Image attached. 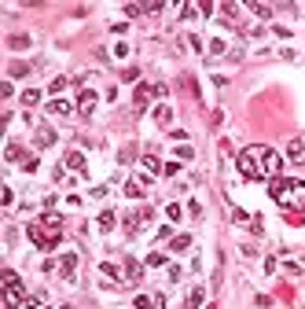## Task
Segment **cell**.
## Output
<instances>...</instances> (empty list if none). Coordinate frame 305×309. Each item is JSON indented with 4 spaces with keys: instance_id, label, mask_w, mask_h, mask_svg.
Wrapping results in <instances>:
<instances>
[{
    "instance_id": "6da1fadb",
    "label": "cell",
    "mask_w": 305,
    "mask_h": 309,
    "mask_svg": "<svg viewBox=\"0 0 305 309\" xmlns=\"http://www.w3.org/2000/svg\"><path fill=\"white\" fill-rule=\"evenodd\" d=\"M235 170L246 177V181H276L283 170V158L272 151V147H265V144H254V147H243L235 158Z\"/></svg>"
},
{
    "instance_id": "7a4b0ae2",
    "label": "cell",
    "mask_w": 305,
    "mask_h": 309,
    "mask_svg": "<svg viewBox=\"0 0 305 309\" xmlns=\"http://www.w3.org/2000/svg\"><path fill=\"white\" fill-rule=\"evenodd\" d=\"M30 239L37 250H55L63 239V217H55V213H44L41 221H30Z\"/></svg>"
},
{
    "instance_id": "3957f363",
    "label": "cell",
    "mask_w": 305,
    "mask_h": 309,
    "mask_svg": "<svg viewBox=\"0 0 305 309\" xmlns=\"http://www.w3.org/2000/svg\"><path fill=\"white\" fill-rule=\"evenodd\" d=\"M269 195L280 206H287V210H305V184L302 181H283V177H276V181H269Z\"/></svg>"
},
{
    "instance_id": "277c9868",
    "label": "cell",
    "mask_w": 305,
    "mask_h": 309,
    "mask_svg": "<svg viewBox=\"0 0 305 309\" xmlns=\"http://www.w3.org/2000/svg\"><path fill=\"white\" fill-rule=\"evenodd\" d=\"M0 284H4V306H7V309H37V302H41V298H30V295H26L22 280H18L15 273H4Z\"/></svg>"
},
{
    "instance_id": "5b68a950",
    "label": "cell",
    "mask_w": 305,
    "mask_h": 309,
    "mask_svg": "<svg viewBox=\"0 0 305 309\" xmlns=\"http://www.w3.org/2000/svg\"><path fill=\"white\" fill-rule=\"evenodd\" d=\"M154 96H165V85H136V110H147V103H151Z\"/></svg>"
},
{
    "instance_id": "8992f818",
    "label": "cell",
    "mask_w": 305,
    "mask_h": 309,
    "mask_svg": "<svg viewBox=\"0 0 305 309\" xmlns=\"http://www.w3.org/2000/svg\"><path fill=\"white\" fill-rule=\"evenodd\" d=\"M147 221H151V206H140V210H133V213L125 217V228H129V232H140Z\"/></svg>"
},
{
    "instance_id": "52a82bcc",
    "label": "cell",
    "mask_w": 305,
    "mask_h": 309,
    "mask_svg": "<svg viewBox=\"0 0 305 309\" xmlns=\"http://www.w3.org/2000/svg\"><path fill=\"white\" fill-rule=\"evenodd\" d=\"M59 273H63V280H70V284H74V273H77V254H74V250L59 258Z\"/></svg>"
},
{
    "instance_id": "ba28073f",
    "label": "cell",
    "mask_w": 305,
    "mask_h": 309,
    "mask_svg": "<svg viewBox=\"0 0 305 309\" xmlns=\"http://www.w3.org/2000/svg\"><path fill=\"white\" fill-rule=\"evenodd\" d=\"M287 158L294 166H305V144H302V140H291V144H287Z\"/></svg>"
},
{
    "instance_id": "9c48e42d",
    "label": "cell",
    "mask_w": 305,
    "mask_h": 309,
    "mask_svg": "<svg viewBox=\"0 0 305 309\" xmlns=\"http://www.w3.org/2000/svg\"><path fill=\"white\" fill-rule=\"evenodd\" d=\"M77 110H81V114H92V110H96V92H92V89H85V92H81Z\"/></svg>"
},
{
    "instance_id": "30bf717a",
    "label": "cell",
    "mask_w": 305,
    "mask_h": 309,
    "mask_svg": "<svg viewBox=\"0 0 305 309\" xmlns=\"http://www.w3.org/2000/svg\"><path fill=\"white\" fill-rule=\"evenodd\" d=\"M33 140H37V147H52V144H55V133H52L48 125H41V129H37V136H33Z\"/></svg>"
},
{
    "instance_id": "8fae6325",
    "label": "cell",
    "mask_w": 305,
    "mask_h": 309,
    "mask_svg": "<svg viewBox=\"0 0 305 309\" xmlns=\"http://www.w3.org/2000/svg\"><path fill=\"white\" fill-rule=\"evenodd\" d=\"M202 302H206V287H195V291L188 295V302H184V309H199Z\"/></svg>"
},
{
    "instance_id": "7c38bea8",
    "label": "cell",
    "mask_w": 305,
    "mask_h": 309,
    "mask_svg": "<svg viewBox=\"0 0 305 309\" xmlns=\"http://www.w3.org/2000/svg\"><path fill=\"white\" fill-rule=\"evenodd\" d=\"M70 110H74V107H70V103L63 100V96H55V100L48 103V114H70Z\"/></svg>"
},
{
    "instance_id": "4fadbf2b",
    "label": "cell",
    "mask_w": 305,
    "mask_h": 309,
    "mask_svg": "<svg viewBox=\"0 0 305 309\" xmlns=\"http://www.w3.org/2000/svg\"><path fill=\"white\" fill-rule=\"evenodd\" d=\"M140 162H144V170H147V173H151V177H158V173L165 170V166H162V162H158V158H154V155H144V158H140Z\"/></svg>"
},
{
    "instance_id": "5bb4252c",
    "label": "cell",
    "mask_w": 305,
    "mask_h": 309,
    "mask_svg": "<svg viewBox=\"0 0 305 309\" xmlns=\"http://www.w3.org/2000/svg\"><path fill=\"white\" fill-rule=\"evenodd\" d=\"M30 37H26V33H15V37H7V48H15V52H22V48H30Z\"/></svg>"
},
{
    "instance_id": "9a60e30c",
    "label": "cell",
    "mask_w": 305,
    "mask_h": 309,
    "mask_svg": "<svg viewBox=\"0 0 305 309\" xmlns=\"http://www.w3.org/2000/svg\"><path fill=\"white\" fill-rule=\"evenodd\" d=\"M125 195H129V199H144V181H129L125 184Z\"/></svg>"
},
{
    "instance_id": "2e32d148",
    "label": "cell",
    "mask_w": 305,
    "mask_h": 309,
    "mask_svg": "<svg viewBox=\"0 0 305 309\" xmlns=\"http://www.w3.org/2000/svg\"><path fill=\"white\" fill-rule=\"evenodd\" d=\"M114 210H103V213H99V232H110V228H114Z\"/></svg>"
},
{
    "instance_id": "e0dca14e",
    "label": "cell",
    "mask_w": 305,
    "mask_h": 309,
    "mask_svg": "<svg viewBox=\"0 0 305 309\" xmlns=\"http://www.w3.org/2000/svg\"><path fill=\"white\" fill-rule=\"evenodd\" d=\"M169 118H173V107H169V103H162V107H154V121H162V125H165Z\"/></svg>"
},
{
    "instance_id": "ac0fdd59",
    "label": "cell",
    "mask_w": 305,
    "mask_h": 309,
    "mask_svg": "<svg viewBox=\"0 0 305 309\" xmlns=\"http://www.w3.org/2000/svg\"><path fill=\"white\" fill-rule=\"evenodd\" d=\"M67 166H70V170H77V173H81V170H85V155H81V151H74V155L67 158Z\"/></svg>"
},
{
    "instance_id": "d6986e66",
    "label": "cell",
    "mask_w": 305,
    "mask_h": 309,
    "mask_svg": "<svg viewBox=\"0 0 305 309\" xmlns=\"http://www.w3.org/2000/svg\"><path fill=\"white\" fill-rule=\"evenodd\" d=\"M22 103H26V107H37V103H41V92H37V89H26V92H22Z\"/></svg>"
},
{
    "instance_id": "ffe728a7",
    "label": "cell",
    "mask_w": 305,
    "mask_h": 309,
    "mask_svg": "<svg viewBox=\"0 0 305 309\" xmlns=\"http://www.w3.org/2000/svg\"><path fill=\"white\" fill-rule=\"evenodd\" d=\"M191 247V236H173V243H169V250H188Z\"/></svg>"
},
{
    "instance_id": "44dd1931",
    "label": "cell",
    "mask_w": 305,
    "mask_h": 309,
    "mask_svg": "<svg viewBox=\"0 0 305 309\" xmlns=\"http://www.w3.org/2000/svg\"><path fill=\"white\" fill-rule=\"evenodd\" d=\"M125 276H129V284H136V280H140V265H136V261H125Z\"/></svg>"
},
{
    "instance_id": "7402d4cb",
    "label": "cell",
    "mask_w": 305,
    "mask_h": 309,
    "mask_svg": "<svg viewBox=\"0 0 305 309\" xmlns=\"http://www.w3.org/2000/svg\"><path fill=\"white\" fill-rule=\"evenodd\" d=\"M165 213H169V221H180V203H169V206H165Z\"/></svg>"
},
{
    "instance_id": "603a6c76",
    "label": "cell",
    "mask_w": 305,
    "mask_h": 309,
    "mask_svg": "<svg viewBox=\"0 0 305 309\" xmlns=\"http://www.w3.org/2000/svg\"><path fill=\"white\" fill-rule=\"evenodd\" d=\"M210 55H225V41H221V37L210 41Z\"/></svg>"
},
{
    "instance_id": "cb8c5ba5",
    "label": "cell",
    "mask_w": 305,
    "mask_h": 309,
    "mask_svg": "<svg viewBox=\"0 0 305 309\" xmlns=\"http://www.w3.org/2000/svg\"><path fill=\"white\" fill-rule=\"evenodd\" d=\"M103 276H110V280H122V269H118V265H110V261H107V265H103Z\"/></svg>"
},
{
    "instance_id": "d4e9b609",
    "label": "cell",
    "mask_w": 305,
    "mask_h": 309,
    "mask_svg": "<svg viewBox=\"0 0 305 309\" xmlns=\"http://www.w3.org/2000/svg\"><path fill=\"white\" fill-rule=\"evenodd\" d=\"M147 265H151V269H154V265H165V254H158V250H154V254H147Z\"/></svg>"
},
{
    "instance_id": "484cf974",
    "label": "cell",
    "mask_w": 305,
    "mask_h": 309,
    "mask_svg": "<svg viewBox=\"0 0 305 309\" xmlns=\"http://www.w3.org/2000/svg\"><path fill=\"white\" fill-rule=\"evenodd\" d=\"M26 74H30V67H22V63H15V67H11V78H26Z\"/></svg>"
},
{
    "instance_id": "4316f807",
    "label": "cell",
    "mask_w": 305,
    "mask_h": 309,
    "mask_svg": "<svg viewBox=\"0 0 305 309\" xmlns=\"http://www.w3.org/2000/svg\"><path fill=\"white\" fill-rule=\"evenodd\" d=\"M122 81H140V70H136V67H129V70L122 74Z\"/></svg>"
},
{
    "instance_id": "83f0119b",
    "label": "cell",
    "mask_w": 305,
    "mask_h": 309,
    "mask_svg": "<svg viewBox=\"0 0 305 309\" xmlns=\"http://www.w3.org/2000/svg\"><path fill=\"white\" fill-rule=\"evenodd\" d=\"M177 158H180V162H191V158H195V151H191V147H180Z\"/></svg>"
},
{
    "instance_id": "f1b7e54d",
    "label": "cell",
    "mask_w": 305,
    "mask_h": 309,
    "mask_svg": "<svg viewBox=\"0 0 305 309\" xmlns=\"http://www.w3.org/2000/svg\"><path fill=\"white\" fill-rule=\"evenodd\" d=\"M63 89H67V78H55V81H52V92H55V96H59Z\"/></svg>"
},
{
    "instance_id": "f546056e",
    "label": "cell",
    "mask_w": 305,
    "mask_h": 309,
    "mask_svg": "<svg viewBox=\"0 0 305 309\" xmlns=\"http://www.w3.org/2000/svg\"><path fill=\"white\" fill-rule=\"evenodd\" d=\"M122 11H125V15H140V11H147V7H140V4H125Z\"/></svg>"
}]
</instances>
